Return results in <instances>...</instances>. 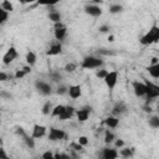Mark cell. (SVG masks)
<instances>
[{"mask_svg":"<svg viewBox=\"0 0 159 159\" xmlns=\"http://www.w3.org/2000/svg\"><path fill=\"white\" fill-rule=\"evenodd\" d=\"M91 113H92V107L91 106H84V107L76 111V118H77L78 122L83 123L89 118Z\"/></svg>","mask_w":159,"mask_h":159,"instance_id":"9","label":"cell"},{"mask_svg":"<svg viewBox=\"0 0 159 159\" xmlns=\"http://www.w3.org/2000/svg\"><path fill=\"white\" fill-rule=\"evenodd\" d=\"M108 72H109V71H107L106 68H102V67H101V68H98V70L96 71V77L99 78V80H104V77L108 75Z\"/></svg>","mask_w":159,"mask_h":159,"instance_id":"35","label":"cell"},{"mask_svg":"<svg viewBox=\"0 0 159 159\" xmlns=\"http://www.w3.org/2000/svg\"><path fill=\"white\" fill-rule=\"evenodd\" d=\"M48 139L51 142H58V140H62L66 138V132L63 129H58V128H50L48 129Z\"/></svg>","mask_w":159,"mask_h":159,"instance_id":"6","label":"cell"},{"mask_svg":"<svg viewBox=\"0 0 159 159\" xmlns=\"http://www.w3.org/2000/svg\"><path fill=\"white\" fill-rule=\"evenodd\" d=\"M25 61H26V65H29V66L32 67V66L36 63V61H37L36 53H35L34 51H27V52H26V56H25Z\"/></svg>","mask_w":159,"mask_h":159,"instance_id":"20","label":"cell"},{"mask_svg":"<svg viewBox=\"0 0 159 159\" xmlns=\"http://www.w3.org/2000/svg\"><path fill=\"white\" fill-rule=\"evenodd\" d=\"M9 16H10V12L0 7V25H4L9 20Z\"/></svg>","mask_w":159,"mask_h":159,"instance_id":"32","label":"cell"},{"mask_svg":"<svg viewBox=\"0 0 159 159\" xmlns=\"http://www.w3.org/2000/svg\"><path fill=\"white\" fill-rule=\"evenodd\" d=\"M109 30H111V27H109V25H107V24H103V25H101V26L98 27V31L102 32V34L109 32Z\"/></svg>","mask_w":159,"mask_h":159,"instance_id":"40","label":"cell"},{"mask_svg":"<svg viewBox=\"0 0 159 159\" xmlns=\"http://www.w3.org/2000/svg\"><path fill=\"white\" fill-rule=\"evenodd\" d=\"M143 111L147 112V113H150L152 112V108H150V106H148V103H145V106H143Z\"/></svg>","mask_w":159,"mask_h":159,"instance_id":"47","label":"cell"},{"mask_svg":"<svg viewBox=\"0 0 159 159\" xmlns=\"http://www.w3.org/2000/svg\"><path fill=\"white\" fill-rule=\"evenodd\" d=\"M145 70L148 71V73H149L150 77H153V78H155V80L159 78V62H157V63H154V65H149Z\"/></svg>","mask_w":159,"mask_h":159,"instance_id":"19","label":"cell"},{"mask_svg":"<svg viewBox=\"0 0 159 159\" xmlns=\"http://www.w3.org/2000/svg\"><path fill=\"white\" fill-rule=\"evenodd\" d=\"M133 154H134V149L133 148H120V150H119V155L120 157H123V158H130V157H133Z\"/></svg>","mask_w":159,"mask_h":159,"instance_id":"25","label":"cell"},{"mask_svg":"<svg viewBox=\"0 0 159 159\" xmlns=\"http://www.w3.org/2000/svg\"><path fill=\"white\" fill-rule=\"evenodd\" d=\"M17 56H19L17 50H16L14 46H10V47L7 48V51L4 53V56H2V63H4V65H10L14 60L17 58Z\"/></svg>","mask_w":159,"mask_h":159,"instance_id":"10","label":"cell"},{"mask_svg":"<svg viewBox=\"0 0 159 159\" xmlns=\"http://www.w3.org/2000/svg\"><path fill=\"white\" fill-rule=\"evenodd\" d=\"M53 27H55L53 36H55V39H56L57 41L61 42V41L66 37V35H67V27H66V25H63L61 21H60V22H56Z\"/></svg>","mask_w":159,"mask_h":159,"instance_id":"7","label":"cell"},{"mask_svg":"<svg viewBox=\"0 0 159 159\" xmlns=\"http://www.w3.org/2000/svg\"><path fill=\"white\" fill-rule=\"evenodd\" d=\"M46 133H47V128H46L45 125H42V124H34L31 135H32L35 139H40V138L45 137Z\"/></svg>","mask_w":159,"mask_h":159,"instance_id":"13","label":"cell"},{"mask_svg":"<svg viewBox=\"0 0 159 159\" xmlns=\"http://www.w3.org/2000/svg\"><path fill=\"white\" fill-rule=\"evenodd\" d=\"M144 82L147 84V94L144 98H145V103L149 104V102H152L159 97V84H155L148 80H145Z\"/></svg>","mask_w":159,"mask_h":159,"instance_id":"3","label":"cell"},{"mask_svg":"<svg viewBox=\"0 0 159 159\" xmlns=\"http://www.w3.org/2000/svg\"><path fill=\"white\" fill-rule=\"evenodd\" d=\"M35 88L41 96H50L52 93L51 84L46 81H42V80H36L35 81Z\"/></svg>","mask_w":159,"mask_h":159,"instance_id":"4","label":"cell"},{"mask_svg":"<svg viewBox=\"0 0 159 159\" xmlns=\"http://www.w3.org/2000/svg\"><path fill=\"white\" fill-rule=\"evenodd\" d=\"M67 94H68L70 98H72V99L80 98V97L82 96V87H81V84H71V86L68 87V93H67Z\"/></svg>","mask_w":159,"mask_h":159,"instance_id":"14","label":"cell"},{"mask_svg":"<svg viewBox=\"0 0 159 159\" xmlns=\"http://www.w3.org/2000/svg\"><path fill=\"white\" fill-rule=\"evenodd\" d=\"M158 52H159V50H158Z\"/></svg>","mask_w":159,"mask_h":159,"instance_id":"54","label":"cell"},{"mask_svg":"<svg viewBox=\"0 0 159 159\" xmlns=\"http://www.w3.org/2000/svg\"><path fill=\"white\" fill-rule=\"evenodd\" d=\"M132 88L133 92L137 97H145L147 94V84L145 82H140V81H133L132 82Z\"/></svg>","mask_w":159,"mask_h":159,"instance_id":"8","label":"cell"},{"mask_svg":"<svg viewBox=\"0 0 159 159\" xmlns=\"http://www.w3.org/2000/svg\"><path fill=\"white\" fill-rule=\"evenodd\" d=\"M66 93H68V87H67V86H65V84H58V86L56 87V94L63 96V94H66Z\"/></svg>","mask_w":159,"mask_h":159,"instance_id":"34","label":"cell"},{"mask_svg":"<svg viewBox=\"0 0 159 159\" xmlns=\"http://www.w3.org/2000/svg\"><path fill=\"white\" fill-rule=\"evenodd\" d=\"M61 0H37L36 5H42V6H55L58 4Z\"/></svg>","mask_w":159,"mask_h":159,"instance_id":"27","label":"cell"},{"mask_svg":"<svg viewBox=\"0 0 159 159\" xmlns=\"http://www.w3.org/2000/svg\"><path fill=\"white\" fill-rule=\"evenodd\" d=\"M47 16H48V20H50V21H52L53 24H56V22H60V21H61V19H62L61 14H60L58 11H56V10H52V11H50Z\"/></svg>","mask_w":159,"mask_h":159,"instance_id":"21","label":"cell"},{"mask_svg":"<svg viewBox=\"0 0 159 159\" xmlns=\"http://www.w3.org/2000/svg\"><path fill=\"white\" fill-rule=\"evenodd\" d=\"M139 42H140L143 46H148V45L159 42V26H158V25H153V26L149 29V31H147V32L139 39Z\"/></svg>","mask_w":159,"mask_h":159,"instance_id":"1","label":"cell"},{"mask_svg":"<svg viewBox=\"0 0 159 159\" xmlns=\"http://www.w3.org/2000/svg\"><path fill=\"white\" fill-rule=\"evenodd\" d=\"M83 10H84V12L87 15H89L92 17H99L102 15V12H103L102 7L99 5H96V4H88V5H86L83 7Z\"/></svg>","mask_w":159,"mask_h":159,"instance_id":"11","label":"cell"},{"mask_svg":"<svg viewBox=\"0 0 159 159\" xmlns=\"http://www.w3.org/2000/svg\"><path fill=\"white\" fill-rule=\"evenodd\" d=\"M7 78H9V75H7L5 71H1V72H0V81L4 82V81H6Z\"/></svg>","mask_w":159,"mask_h":159,"instance_id":"44","label":"cell"},{"mask_svg":"<svg viewBox=\"0 0 159 159\" xmlns=\"http://www.w3.org/2000/svg\"><path fill=\"white\" fill-rule=\"evenodd\" d=\"M15 134L22 139V138H24V137H25L27 133H26V130H25L22 127H19V125H17V127H15Z\"/></svg>","mask_w":159,"mask_h":159,"instance_id":"36","label":"cell"},{"mask_svg":"<svg viewBox=\"0 0 159 159\" xmlns=\"http://www.w3.org/2000/svg\"><path fill=\"white\" fill-rule=\"evenodd\" d=\"M124 145H125V142H124L123 139H120V138L117 139V138H116V140H114V147H116L117 149H120V148H123Z\"/></svg>","mask_w":159,"mask_h":159,"instance_id":"39","label":"cell"},{"mask_svg":"<svg viewBox=\"0 0 159 159\" xmlns=\"http://www.w3.org/2000/svg\"><path fill=\"white\" fill-rule=\"evenodd\" d=\"M127 109H128V108H127V106H125L124 102H118V103H116L114 107L112 108V114L119 117V116H122L123 113H125Z\"/></svg>","mask_w":159,"mask_h":159,"instance_id":"17","label":"cell"},{"mask_svg":"<svg viewBox=\"0 0 159 159\" xmlns=\"http://www.w3.org/2000/svg\"><path fill=\"white\" fill-rule=\"evenodd\" d=\"M22 140H24L25 145H26L29 149H34V148H35V138H34L32 135L26 134V135L22 138Z\"/></svg>","mask_w":159,"mask_h":159,"instance_id":"24","label":"cell"},{"mask_svg":"<svg viewBox=\"0 0 159 159\" xmlns=\"http://www.w3.org/2000/svg\"><path fill=\"white\" fill-rule=\"evenodd\" d=\"M0 155H1V157H6V154H5V152H4V149H0Z\"/></svg>","mask_w":159,"mask_h":159,"instance_id":"52","label":"cell"},{"mask_svg":"<svg viewBox=\"0 0 159 159\" xmlns=\"http://www.w3.org/2000/svg\"><path fill=\"white\" fill-rule=\"evenodd\" d=\"M101 157L103 159H116L119 157V152L117 150V148H103L101 152Z\"/></svg>","mask_w":159,"mask_h":159,"instance_id":"12","label":"cell"},{"mask_svg":"<svg viewBox=\"0 0 159 159\" xmlns=\"http://www.w3.org/2000/svg\"><path fill=\"white\" fill-rule=\"evenodd\" d=\"M77 67H78L77 63H75V62H70V63L65 65L63 70H65V72H67V73H72V72H75V71L77 70Z\"/></svg>","mask_w":159,"mask_h":159,"instance_id":"33","label":"cell"},{"mask_svg":"<svg viewBox=\"0 0 159 159\" xmlns=\"http://www.w3.org/2000/svg\"><path fill=\"white\" fill-rule=\"evenodd\" d=\"M118 71H109L108 72V75L104 77V83H106V86H107V88L112 92L113 89H114V87H116V84H117V82H118Z\"/></svg>","mask_w":159,"mask_h":159,"instance_id":"5","label":"cell"},{"mask_svg":"<svg viewBox=\"0 0 159 159\" xmlns=\"http://www.w3.org/2000/svg\"><path fill=\"white\" fill-rule=\"evenodd\" d=\"M65 108H66V106H63V104H57V106H55L53 108H52V112H51V117H60L63 112H65Z\"/></svg>","mask_w":159,"mask_h":159,"instance_id":"22","label":"cell"},{"mask_svg":"<svg viewBox=\"0 0 159 159\" xmlns=\"http://www.w3.org/2000/svg\"><path fill=\"white\" fill-rule=\"evenodd\" d=\"M55 158L56 159H70L71 155L66 154V153H58V154H55Z\"/></svg>","mask_w":159,"mask_h":159,"instance_id":"42","label":"cell"},{"mask_svg":"<svg viewBox=\"0 0 159 159\" xmlns=\"http://www.w3.org/2000/svg\"><path fill=\"white\" fill-rule=\"evenodd\" d=\"M37 0H19V2L21 4H32V2H36Z\"/></svg>","mask_w":159,"mask_h":159,"instance_id":"48","label":"cell"},{"mask_svg":"<svg viewBox=\"0 0 159 159\" xmlns=\"http://www.w3.org/2000/svg\"><path fill=\"white\" fill-rule=\"evenodd\" d=\"M103 123L108 127V128H117L118 127V124H119V118L117 117V116H109V117H107V118H104V120H103Z\"/></svg>","mask_w":159,"mask_h":159,"instance_id":"18","label":"cell"},{"mask_svg":"<svg viewBox=\"0 0 159 159\" xmlns=\"http://www.w3.org/2000/svg\"><path fill=\"white\" fill-rule=\"evenodd\" d=\"M148 124H149L150 128L158 129L159 128V116H152L148 120Z\"/></svg>","mask_w":159,"mask_h":159,"instance_id":"26","label":"cell"},{"mask_svg":"<svg viewBox=\"0 0 159 159\" xmlns=\"http://www.w3.org/2000/svg\"><path fill=\"white\" fill-rule=\"evenodd\" d=\"M0 96H1L4 99H10V98H11V94H10V93H6L5 91H1V92H0Z\"/></svg>","mask_w":159,"mask_h":159,"instance_id":"45","label":"cell"},{"mask_svg":"<svg viewBox=\"0 0 159 159\" xmlns=\"http://www.w3.org/2000/svg\"><path fill=\"white\" fill-rule=\"evenodd\" d=\"M103 65H104V62L101 57L88 55V56L83 57V60L80 63V67L83 70H96V68H101Z\"/></svg>","mask_w":159,"mask_h":159,"instance_id":"2","label":"cell"},{"mask_svg":"<svg viewBox=\"0 0 159 159\" xmlns=\"http://www.w3.org/2000/svg\"><path fill=\"white\" fill-rule=\"evenodd\" d=\"M114 140H116V134L112 130L107 129L104 132V143L106 144H112V143H114Z\"/></svg>","mask_w":159,"mask_h":159,"instance_id":"23","label":"cell"},{"mask_svg":"<svg viewBox=\"0 0 159 159\" xmlns=\"http://www.w3.org/2000/svg\"><path fill=\"white\" fill-rule=\"evenodd\" d=\"M43 159H53L55 158V154L52 153V152H50V150H47V152H45V153H42V155H41Z\"/></svg>","mask_w":159,"mask_h":159,"instance_id":"41","label":"cell"},{"mask_svg":"<svg viewBox=\"0 0 159 159\" xmlns=\"http://www.w3.org/2000/svg\"><path fill=\"white\" fill-rule=\"evenodd\" d=\"M91 1H92V4H96V5H99L103 2V0H91Z\"/></svg>","mask_w":159,"mask_h":159,"instance_id":"50","label":"cell"},{"mask_svg":"<svg viewBox=\"0 0 159 159\" xmlns=\"http://www.w3.org/2000/svg\"><path fill=\"white\" fill-rule=\"evenodd\" d=\"M52 103H51V101H46L45 102V104L42 106V114H45V116H47V114H51V112H52Z\"/></svg>","mask_w":159,"mask_h":159,"instance_id":"31","label":"cell"},{"mask_svg":"<svg viewBox=\"0 0 159 159\" xmlns=\"http://www.w3.org/2000/svg\"><path fill=\"white\" fill-rule=\"evenodd\" d=\"M83 148V145H81L78 142H73V143H71V149H73V150H81Z\"/></svg>","mask_w":159,"mask_h":159,"instance_id":"43","label":"cell"},{"mask_svg":"<svg viewBox=\"0 0 159 159\" xmlns=\"http://www.w3.org/2000/svg\"><path fill=\"white\" fill-rule=\"evenodd\" d=\"M122 11H123V6H122L120 4H112V5L109 6V12L113 14V15L119 14V12H122Z\"/></svg>","mask_w":159,"mask_h":159,"instance_id":"30","label":"cell"},{"mask_svg":"<svg viewBox=\"0 0 159 159\" xmlns=\"http://www.w3.org/2000/svg\"><path fill=\"white\" fill-rule=\"evenodd\" d=\"M26 75H27V72H26L24 68H21V70H16V72H15L14 77H15L16 80H21V78H24Z\"/></svg>","mask_w":159,"mask_h":159,"instance_id":"37","label":"cell"},{"mask_svg":"<svg viewBox=\"0 0 159 159\" xmlns=\"http://www.w3.org/2000/svg\"><path fill=\"white\" fill-rule=\"evenodd\" d=\"M1 9L6 10L7 12H12L14 11V5L10 0H2L1 1Z\"/></svg>","mask_w":159,"mask_h":159,"instance_id":"29","label":"cell"},{"mask_svg":"<svg viewBox=\"0 0 159 159\" xmlns=\"http://www.w3.org/2000/svg\"><path fill=\"white\" fill-rule=\"evenodd\" d=\"M77 142H78L81 145H83V147H86V145L89 143V140H88V138H87L86 135H80L78 139H77Z\"/></svg>","mask_w":159,"mask_h":159,"instance_id":"38","label":"cell"},{"mask_svg":"<svg viewBox=\"0 0 159 159\" xmlns=\"http://www.w3.org/2000/svg\"><path fill=\"white\" fill-rule=\"evenodd\" d=\"M98 53H99V55H114L113 51H104V48L98 50Z\"/></svg>","mask_w":159,"mask_h":159,"instance_id":"46","label":"cell"},{"mask_svg":"<svg viewBox=\"0 0 159 159\" xmlns=\"http://www.w3.org/2000/svg\"><path fill=\"white\" fill-rule=\"evenodd\" d=\"M48 76H50V80L52 82H60L62 80V75L60 73V71H51L48 73Z\"/></svg>","mask_w":159,"mask_h":159,"instance_id":"28","label":"cell"},{"mask_svg":"<svg viewBox=\"0 0 159 159\" xmlns=\"http://www.w3.org/2000/svg\"><path fill=\"white\" fill-rule=\"evenodd\" d=\"M158 111H159V104H158Z\"/></svg>","mask_w":159,"mask_h":159,"instance_id":"53","label":"cell"},{"mask_svg":"<svg viewBox=\"0 0 159 159\" xmlns=\"http://www.w3.org/2000/svg\"><path fill=\"white\" fill-rule=\"evenodd\" d=\"M61 52H62V43L58 41V42L52 43V45L48 47V50L46 51V56H57V55H60Z\"/></svg>","mask_w":159,"mask_h":159,"instance_id":"15","label":"cell"},{"mask_svg":"<svg viewBox=\"0 0 159 159\" xmlns=\"http://www.w3.org/2000/svg\"><path fill=\"white\" fill-rule=\"evenodd\" d=\"M108 41L113 42V41H114V36H113V35H109V36H108Z\"/></svg>","mask_w":159,"mask_h":159,"instance_id":"51","label":"cell"},{"mask_svg":"<svg viewBox=\"0 0 159 159\" xmlns=\"http://www.w3.org/2000/svg\"><path fill=\"white\" fill-rule=\"evenodd\" d=\"M76 108L73 106H66L65 108V112L58 117L60 120H67V119H71L73 116H76Z\"/></svg>","mask_w":159,"mask_h":159,"instance_id":"16","label":"cell"},{"mask_svg":"<svg viewBox=\"0 0 159 159\" xmlns=\"http://www.w3.org/2000/svg\"><path fill=\"white\" fill-rule=\"evenodd\" d=\"M157 62H159V57L154 56V57L152 58V63H150V65H154V63H157Z\"/></svg>","mask_w":159,"mask_h":159,"instance_id":"49","label":"cell"}]
</instances>
